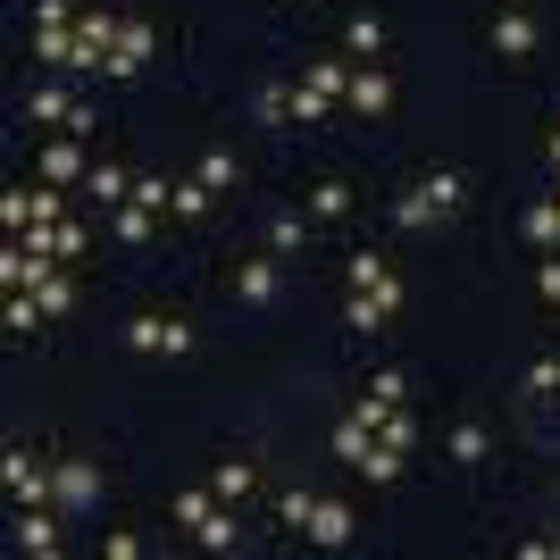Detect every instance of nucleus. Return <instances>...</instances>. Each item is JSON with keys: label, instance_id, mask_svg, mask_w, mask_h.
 Listing matches in <instances>:
<instances>
[{"label": "nucleus", "instance_id": "20", "mask_svg": "<svg viewBox=\"0 0 560 560\" xmlns=\"http://www.w3.org/2000/svg\"><path fill=\"white\" fill-rule=\"evenodd\" d=\"M34 302H43V318H68V310H75V284H68V268H50V277L34 284Z\"/></svg>", "mask_w": 560, "mask_h": 560}, {"label": "nucleus", "instance_id": "23", "mask_svg": "<svg viewBox=\"0 0 560 560\" xmlns=\"http://www.w3.org/2000/svg\"><path fill=\"white\" fill-rule=\"evenodd\" d=\"M486 452H493V435H486L477 419H460V427H452V460H460V468H477Z\"/></svg>", "mask_w": 560, "mask_h": 560}, {"label": "nucleus", "instance_id": "33", "mask_svg": "<svg viewBox=\"0 0 560 560\" xmlns=\"http://www.w3.org/2000/svg\"><path fill=\"white\" fill-rule=\"evenodd\" d=\"M234 176H243V167H234V151H201V185H210V192H226Z\"/></svg>", "mask_w": 560, "mask_h": 560}, {"label": "nucleus", "instance_id": "4", "mask_svg": "<svg viewBox=\"0 0 560 560\" xmlns=\"http://www.w3.org/2000/svg\"><path fill=\"white\" fill-rule=\"evenodd\" d=\"M50 502H59L68 518H84L101 502V468L93 460H59V468H50Z\"/></svg>", "mask_w": 560, "mask_h": 560}, {"label": "nucleus", "instance_id": "5", "mask_svg": "<svg viewBox=\"0 0 560 560\" xmlns=\"http://www.w3.org/2000/svg\"><path fill=\"white\" fill-rule=\"evenodd\" d=\"M343 277H351V293H369V302H385V310H401V277L385 268L376 252H360V259H343Z\"/></svg>", "mask_w": 560, "mask_h": 560}, {"label": "nucleus", "instance_id": "28", "mask_svg": "<svg viewBox=\"0 0 560 560\" xmlns=\"http://www.w3.org/2000/svg\"><path fill=\"white\" fill-rule=\"evenodd\" d=\"M310 218H327V226H335V218H351V185H335V176H327V185L310 192Z\"/></svg>", "mask_w": 560, "mask_h": 560}, {"label": "nucleus", "instance_id": "10", "mask_svg": "<svg viewBox=\"0 0 560 560\" xmlns=\"http://www.w3.org/2000/svg\"><path fill=\"white\" fill-rule=\"evenodd\" d=\"M351 536H360V518H351V502H327V493H318V518H310V544H327V552H343Z\"/></svg>", "mask_w": 560, "mask_h": 560}, {"label": "nucleus", "instance_id": "8", "mask_svg": "<svg viewBox=\"0 0 560 560\" xmlns=\"http://www.w3.org/2000/svg\"><path fill=\"white\" fill-rule=\"evenodd\" d=\"M536 43H544V34H536L527 9H502V18H493V59H511V68H518V59H536Z\"/></svg>", "mask_w": 560, "mask_h": 560}, {"label": "nucleus", "instance_id": "1", "mask_svg": "<svg viewBox=\"0 0 560 560\" xmlns=\"http://www.w3.org/2000/svg\"><path fill=\"white\" fill-rule=\"evenodd\" d=\"M460 201H468V185L452 176V167H435V176H419V185L394 201V226H410V234H419V226H444Z\"/></svg>", "mask_w": 560, "mask_h": 560}, {"label": "nucleus", "instance_id": "19", "mask_svg": "<svg viewBox=\"0 0 560 560\" xmlns=\"http://www.w3.org/2000/svg\"><path fill=\"white\" fill-rule=\"evenodd\" d=\"M117 243H151V226H160V210H151V201H117Z\"/></svg>", "mask_w": 560, "mask_h": 560}, {"label": "nucleus", "instance_id": "17", "mask_svg": "<svg viewBox=\"0 0 560 560\" xmlns=\"http://www.w3.org/2000/svg\"><path fill=\"white\" fill-rule=\"evenodd\" d=\"M401 452H410V444L376 435V444H369V460H360V477H369V486H394V477H401Z\"/></svg>", "mask_w": 560, "mask_h": 560}, {"label": "nucleus", "instance_id": "13", "mask_svg": "<svg viewBox=\"0 0 560 560\" xmlns=\"http://www.w3.org/2000/svg\"><path fill=\"white\" fill-rule=\"evenodd\" d=\"M75 142H84V135H68V142H50V151H43V185H84V176H93Z\"/></svg>", "mask_w": 560, "mask_h": 560}, {"label": "nucleus", "instance_id": "9", "mask_svg": "<svg viewBox=\"0 0 560 560\" xmlns=\"http://www.w3.org/2000/svg\"><path fill=\"white\" fill-rule=\"evenodd\" d=\"M151 43H160V34H151V25H142V18H126V25H117V50H109V68H101V75H142V59H151Z\"/></svg>", "mask_w": 560, "mask_h": 560}, {"label": "nucleus", "instance_id": "40", "mask_svg": "<svg viewBox=\"0 0 560 560\" xmlns=\"http://www.w3.org/2000/svg\"><path fill=\"white\" fill-rule=\"evenodd\" d=\"M369 394H385V401H401V394H410V376H401V369H376V376H369Z\"/></svg>", "mask_w": 560, "mask_h": 560}, {"label": "nucleus", "instance_id": "35", "mask_svg": "<svg viewBox=\"0 0 560 560\" xmlns=\"http://www.w3.org/2000/svg\"><path fill=\"white\" fill-rule=\"evenodd\" d=\"M43 327V302H34V293H9V335H34Z\"/></svg>", "mask_w": 560, "mask_h": 560}, {"label": "nucleus", "instance_id": "36", "mask_svg": "<svg viewBox=\"0 0 560 560\" xmlns=\"http://www.w3.org/2000/svg\"><path fill=\"white\" fill-rule=\"evenodd\" d=\"M84 252H93V234L75 226V218H59V259H84Z\"/></svg>", "mask_w": 560, "mask_h": 560}, {"label": "nucleus", "instance_id": "14", "mask_svg": "<svg viewBox=\"0 0 560 560\" xmlns=\"http://www.w3.org/2000/svg\"><path fill=\"white\" fill-rule=\"evenodd\" d=\"M34 59H43V68H75V18L34 25Z\"/></svg>", "mask_w": 560, "mask_h": 560}, {"label": "nucleus", "instance_id": "22", "mask_svg": "<svg viewBox=\"0 0 560 560\" xmlns=\"http://www.w3.org/2000/svg\"><path fill=\"white\" fill-rule=\"evenodd\" d=\"M68 109H75V101L50 93V84H34V93H25V117H34V126H68Z\"/></svg>", "mask_w": 560, "mask_h": 560}, {"label": "nucleus", "instance_id": "31", "mask_svg": "<svg viewBox=\"0 0 560 560\" xmlns=\"http://www.w3.org/2000/svg\"><path fill=\"white\" fill-rule=\"evenodd\" d=\"M210 201H218V192L192 176V185H176V201H167V210H176V218H210Z\"/></svg>", "mask_w": 560, "mask_h": 560}, {"label": "nucleus", "instance_id": "30", "mask_svg": "<svg viewBox=\"0 0 560 560\" xmlns=\"http://www.w3.org/2000/svg\"><path fill=\"white\" fill-rule=\"evenodd\" d=\"M210 511H218V493H176V502H167V518H176V527H201Z\"/></svg>", "mask_w": 560, "mask_h": 560}, {"label": "nucleus", "instance_id": "42", "mask_svg": "<svg viewBox=\"0 0 560 560\" xmlns=\"http://www.w3.org/2000/svg\"><path fill=\"white\" fill-rule=\"evenodd\" d=\"M518 552H527V560H560V536H527Z\"/></svg>", "mask_w": 560, "mask_h": 560}, {"label": "nucleus", "instance_id": "43", "mask_svg": "<svg viewBox=\"0 0 560 560\" xmlns=\"http://www.w3.org/2000/svg\"><path fill=\"white\" fill-rule=\"evenodd\" d=\"M552 167H560V126H552Z\"/></svg>", "mask_w": 560, "mask_h": 560}, {"label": "nucleus", "instance_id": "3", "mask_svg": "<svg viewBox=\"0 0 560 560\" xmlns=\"http://www.w3.org/2000/svg\"><path fill=\"white\" fill-rule=\"evenodd\" d=\"M0 486H9L18 511H34V502H50V468L34 460V452H0ZM50 511H59V502H50Z\"/></svg>", "mask_w": 560, "mask_h": 560}, {"label": "nucleus", "instance_id": "11", "mask_svg": "<svg viewBox=\"0 0 560 560\" xmlns=\"http://www.w3.org/2000/svg\"><path fill=\"white\" fill-rule=\"evenodd\" d=\"M234 293H243V302L252 310H268L284 293V277H277V259H243V268H234Z\"/></svg>", "mask_w": 560, "mask_h": 560}, {"label": "nucleus", "instance_id": "25", "mask_svg": "<svg viewBox=\"0 0 560 560\" xmlns=\"http://www.w3.org/2000/svg\"><path fill=\"white\" fill-rule=\"evenodd\" d=\"M343 327H360V335H385V327H394V310H385V302H369V293H351Z\"/></svg>", "mask_w": 560, "mask_h": 560}, {"label": "nucleus", "instance_id": "32", "mask_svg": "<svg viewBox=\"0 0 560 560\" xmlns=\"http://www.w3.org/2000/svg\"><path fill=\"white\" fill-rule=\"evenodd\" d=\"M302 210H277V218H268V243H277V252H302Z\"/></svg>", "mask_w": 560, "mask_h": 560}, {"label": "nucleus", "instance_id": "15", "mask_svg": "<svg viewBox=\"0 0 560 560\" xmlns=\"http://www.w3.org/2000/svg\"><path fill=\"white\" fill-rule=\"evenodd\" d=\"M84 192H93L101 210H117V201H135V176H126V167H117V160H93V176H84Z\"/></svg>", "mask_w": 560, "mask_h": 560}, {"label": "nucleus", "instance_id": "24", "mask_svg": "<svg viewBox=\"0 0 560 560\" xmlns=\"http://www.w3.org/2000/svg\"><path fill=\"white\" fill-rule=\"evenodd\" d=\"M277 518L310 536V518H318V493H310V486H284V493H277Z\"/></svg>", "mask_w": 560, "mask_h": 560}, {"label": "nucleus", "instance_id": "21", "mask_svg": "<svg viewBox=\"0 0 560 560\" xmlns=\"http://www.w3.org/2000/svg\"><path fill=\"white\" fill-rule=\"evenodd\" d=\"M343 43L360 50V59H376V50H385V18H376V9H360V18L343 25Z\"/></svg>", "mask_w": 560, "mask_h": 560}, {"label": "nucleus", "instance_id": "29", "mask_svg": "<svg viewBox=\"0 0 560 560\" xmlns=\"http://www.w3.org/2000/svg\"><path fill=\"white\" fill-rule=\"evenodd\" d=\"M310 93L343 101V93H351V68H343V59H318V68H310Z\"/></svg>", "mask_w": 560, "mask_h": 560}, {"label": "nucleus", "instance_id": "2", "mask_svg": "<svg viewBox=\"0 0 560 560\" xmlns=\"http://www.w3.org/2000/svg\"><path fill=\"white\" fill-rule=\"evenodd\" d=\"M117 25H126V18H109V9H75V75L109 68V50H117Z\"/></svg>", "mask_w": 560, "mask_h": 560}, {"label": "nucleus", "instance_id": "38", "mask_svg": "<svg viewBox=\"0 0 560 560\" xmlns=\"http://www.w3.org/2000/svg\"><path fill=\"white\" fill-rule=\"evenodd\" d=\"M335 109V101L327 93H310V84H302V93H293V117H302V126H318V117H327Z\"/></svg>", "mask_w": 560, "mask_h": 560}, {"label": "nucleus", "instance_id": "39", "mask_svg": "<svg viewBox=\"0 0 560 560\" xmlns=\"http://www.w3.org/2000/svg\"><path fill=\"white\" fill-rule=\"evenodd\" d=\"M135 201H151V210H167V201H176V185H160V176H135Z\"/></svg>", "mask_w": 560, "mask_h": 560}, {"label": "nucleus", "instance_id": "12", "mask_svg": "<svg viewBox=\"0 0 560 560\" xmlns=\"http://www.w3.org/2000/svg\"><path fill=\"white\" fill-rule=\"evenodd\" d=\"M351 109H360V117H385V109H394V75H385V68H360V75H351Z\"/></svg>", "mask_w": 560, "mask_h": 560}, {"label": "nucleus", "instance_id": "7", "mask_svg": "<svg viewBox=\"0 0 560 560\" xmlns=\"http://www.w3.org/2000/svg\"><path fill=\"white\" fill-rule=\"evenodd\" d=\"M126 343H135V351H167V360H176V351H192V327H185V318H126Z\"/></svg>", "mask_w": 560, "mask_h": 560}, {"label": "nucleus", "instance_id": "41", "mask_svg": "<svg viewBox=\"0 0 560 560\" xmlns=\"http://www.w3.org/2000/svg\"><path fill=\"white\" fill-rule=\"evenodd\" d=\"M536 293H544V302L560 310V252H552V259H544V268H536Z\"/></svg>", "mask_w": 560, "mask_h": 560}, {"label": "nucleus", "instance_id": "16", "mask_svg": "<svg viewBox=\"0 0 560 560\" xmlns=\"http://www.w3.org/2000/svg\"><path fill=\"white\" fill-rule=\"evenodd\" d=\"M518 234H527L536 252H560V192H552V201H536V210L518 218Z\"/></svg>", "mask_w": 560, "mask_h": 560}, {"label": "nucleus", "instance_id": "18", "mask_svg": "<svg viewBox=\"0 0 560 560\" xmlns=\"http://www.w3.org/2000/svg\"><path fill=\"white\" fill-rule=\"evenodd\" d=\"M234 536H243V527H234V502H218V511L192 527V544H201V552H234Z\"/></svg>", "mask_w": 560, "mask_h": 560}, {"label": "nucleus", "instance_id": "27", "mask_svg": "<svg viewBox=\"0 0 560 560\" xmlns=\"http://www.w3.org/2000/svg\"><path fill=\"white\" fill-rule=\"evenodd\" d=\"M210 493H218V502H243V493H252V460H218Z\"/></svg>", "mask_w": 560, "mask_h": 560}, {"label": "nucleus", "instance_id": "6", "mask_svg": "<svg viewBox=\"0 0 560 560\" xmlns=\"http://www.w3.org/2000/svg\"><path fill=\"white\" fill-rule=\"evenodd\" d=\"M59 518L68 511H50V502H34V511H18V527H9V544H18V552H59Z\"/></svg>", "mask_w": 560, "mask_h": 560}, {"label": "nucleus", "instance_id": "26", "mask_svg": "<svg viewBox=\"0 0 560 560\" xmlns=\"http://www.w3.org/2000/svg\"><path fill=\"white\" fill-rule=\"evenodd\" d=\"M369 444H376V435H369L360 419H343V427H335V460H343V468H360V460H369Z\"/></svg>", "mask_w": 560, "mask_h": 560}, {"label": "nucleus", "instance_id": "37", "mask_svg": "<svg viewBox=\"0 0 560 560\" xmlns=\"http://www.w3.org/2000/svg\"><path fill=\"white\" fill-rule=\"evenodd\" d=\"M527 394H560V360H552V351H544L536 369H527Z\"/></svg>", "mask_w": 560, "mask_h": 560}, {"label": "nucleus", "instance_id": "34", "mask_svg": "<svg viewBox=\"0 0 560 560\" xmlns=\"http://www.w3.org/2000/svg\"><path fill=\"white\" fill-rule=\"evenodd\" d=\"M0 226H9V234L34 226V192H0Z\"/></svg>", "mask_w": 560, "mask_h": 560}]
</instances>
